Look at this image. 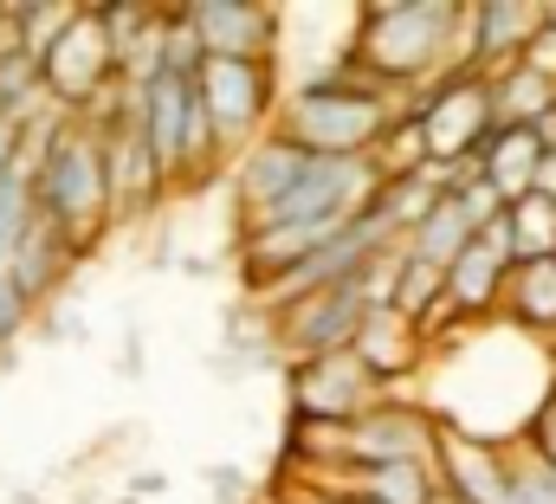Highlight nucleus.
<instances>
[{
	"mask_svg": "<svg viewBox=\"0 0 556 504\" xmlns=\"http://www.w3.org/2000/svg\"><path fill=\"white\" fill-rule=\"evenodd\" d=\"M544 26V0H472L466 7V72L498 78L505 65L525 59L531 33Z\"/></svg>",
	"mask_w": 556,
	"mask_h": 504,
	"instance_id": "9b49d317",
	"label": "nucleus"
},
{
	"mask_svg": "<svg viewBox=\"0 0 556 504\" xmlns=\"http://www.w3.org/2000/svg\"><path fill=\"white\" fill-rule=\"evenodd\" d=\"M304 162H311V155H304L291 136L266 129V136H260V142H253L233 168H227V181H233V207H240V234H247V227H260L278 201L298 188Z\"/></svg>",
	"mask_w": 556,
	"mask_h": 504,
	"instance_id": "f8f14e48",
	"label": "nucleus"
},
{
	"mask_svg": "<svg viewBox=\"0 0 556 504\" xmlns=\"http://www.w3.org/2000/svg\"><path fill=\"white\" fill-rule=\"evenodd\" d=\"M427 356H433V350H427L420 324L395 317V311H369V324H363V337H356V363L382 381L389 394H408V381L427 369Z\"/></svg>",
	"mask_w": 556,
	"mask_h": 504,
	"instance_id": "dca6fc26",
	"label": "nucleus"
},
{
	"mask_svg": "<svg viewBox=\"0 0 556 504\" xmlns=\"http://www.w3.org/2000/svg\"><path fill=\"white\" fill-rule=\"evenodd\" d=\"M26 188L33 214L59 227L78 252H91L117 220H111V175H104V136L85 129L78 117L59 129L39 155H26Z\"/></svg>",
	"mask_w": 556,
	"mask_h": 504,
	"instance_id": "7ed1b4c3",
	"label": "nucleus"
},
{
	"mask_svg": "<svg viewBox=\"0 0 556 504\" xmlns=\"http://www.w3.org/2000/svg\"><path fill=\"white\" fill-rule=\"evenodd\" d=\"M350 52L376 85L415 98L446 72H466V0H363Z\"/></svg>",
	"mask_w": 556,
	"mask_h": 504,
	"instance_id": "f03ea898",
	"label": "nucleus"
},
{
	"mask_svg": "<svg viewBox=\"0 0 556 504\" xmlns=\"http://www.w3.org/2000/svg\"><path fill=\"white\" fill-rule=\"evenodd\" d=\"M78 259H85V252L72 247V240H65L59 227H46V220L33 214L26 240L13 247V259H7V278H13V285L26 291V304L39 311V304H52V298L65 291V278L78 272Z\"/></svg>",
	"mask_w": 556,
	"mask_h": 504,
	"instance_id": "f3484780",
	"label": "nucleus"
},
{
	"mask_svg": "<svg viewBox=\"0 0 556 504\" xmlns=\"http://www.w3.org/2000/svg\"><path fill=\"white\" fill-rule=\"evenodd\" d=\"M104 175H111V220L117 227L155 214V201L175 194V181L162 175V162L149 155V142H142V129L130 117L117 129H104Z\"/></svg>",
	"mask_w": 556,
	"mask_h": 504,
	"instance_id": "4468645a",
	"label": "nucleus"
},
{
	"mask_svg": "<svg viewBox=\"0 0 556 504\" xmlns=\"http://www.w3.org/2000/svg\"><path fill=\"white\" fill-rule=\"evenodd\" d=\"M72 20H78V0H7V46L39 65Z\"/></svg>",
	"mask_w": 556,
	"mask_h": 504,
	"instance_id": "412c9836",
	"label": "nucleus"
},
{
	"mask_svg": "<svg viewBox=\"0 0 556 504\" xmlns=\"http://www.w3.org/2000/svg\"><path fill=\"white\" fill-rule=\"evenodd\" d=\"M518 65H531L538 78H551V85H556V20H551V13H544V26L531 33V46H525V59H518Z\"/></svg>",
	"mask_w": 556,
	"mask_h": 504,
	"instance_id": "c756f323",
	"label": "nucleus"
},
{
	"mask_svg": "<svg viewBox=\"0 0 556 504\" xmlns=\"http://www.w3.org/2000/svg\"><path fill=\"white\" fill-rule=\"evenodd\" d=\"M33 330V304H26V291L7 278V265H0V369H13V343Z\"/></svg>",
	"mask_w": 556,
	"mask_h": 504,
	"instance_id": "cd10ccee",
	"label": "nucleus"
},
{
	"mask_svg": "<svg viewBox=\"0 0 556 504\" xmlns=\"http://www.w3.org/2000/svg\"><path fill=\"white\" fill-rule=\"evenodd\" d=\"M162 72H181V78L201 72V39L188 26V0L181 7H162Z\"/></svg>",
	"mask_w": 556,
	"mask_h": 504,
	"instance_id": "393cba45",
	"label": "nucleus"
},
{
	"mask_svg": "<svg viewBox=\"0 0 556 504\" xmlns=\"http://www.w3.org/2000/svg\"><path fill=\"white\" fill-rule=\"evenodd\" d=\"M20 168H26V142H20V129L0 117V181H7V175H20Z\"/></svg>",
	"mask_w": 556,
	"mask_h": 504,
	"instance_id": "2f4dec72",
	"label": "nucleus"
},
{
	"mask_svg": "<svg viewBox=\"0 0 556 504\" xmlns=\"http://www.w3.org/2000/svg\"><path fill=\"white\" fill-rule=\"evenodd\" d=\"M511 499L518 504H556V466H544L525 440L511 446Z\"/></svg>",
	"mask_w": 556,
	"mask_h": 504,
	"instance_id": "bb28decb",
	"label": "nucleus"
},
{
	"mask_svg": "<svg viewBox=\"0 0 556 504\" xmlns=\"http://www.w3.org/2000/svg\"><path fill=\"white\" fill-rule=\"evenodd\" d=\"M337 499H343V504H369V499H350V492H337Z\"/></svg>",
	"mask_w": 556,
	"mask_h": 504,
	"instance_id": "c9c22d12",
	"label": "nucleus"
},
{
	"mask_svg": "<svg viewBox=\"0 0 556 504\" xmlns=\"http://www.w3.org/2000/svg\"><path fill=\"white\" fill-rule=\"evenodd\" d=\"M440 420L427 414L420 394H382L363 420L343 427V453H337V479L343 486L350 472H376V466H433L440 459Z\"/></svg>",
	"mask_w": 556,
	"mask_h": 504,
	"instance_id": "39448f33",
	"label": "nucleus"
},
{
	"mask_svg": "<svg viewBox=\"0 0 556 504\" xmlns=\"http://www.w3.org/2000/svg\"><path fill=\"white\" fill-rule=\"evenodd\" d=\"M525 446L544 459V466H556V388L544 394V407H538V420H531V433H525Z\"/></svg>",
	"mask_w": 556,
	"mask_h": 504,
	"instance_id": "7c9ffc66",
	"label": "nucleus"
},
{
	"mask_svg": "<svg viewBox=\"0 0 556 504\" xmlns=\"http://www.w3.org/2000/svg\"><path fill=\"white\" fill-rule=\"evenodd\" d=\"M544 142H551V149H556V111H551V124H544Z\"/></svg>",
	"mask_w": 556,
	"mask_h": 504,
	"instance_id": "72a5a7b5",
	"label": "nucleus"
},
{
	"mask_svg": "<svg viewBox=\"0 0 556 504\" xmlns=\"http://www.w3.org/2000/svg\"><path fill=\"white\" fill-rule=\"evenodd\" d=\"M498 324H511V330H525L531 343L556 350V259H544V265H511Z\"/></svg>",
	"mask_w": 556,
	"mask_h": 504,
	"instance_id": "6ab92c4d",
	"label": "nucleus"
},
{
	"mask_svg": "<svg viewBox=\"0 0 556 504\" xmlns=\"http://www.w3.org/2000/svg\"><path fill=\"white\" fill-rule=\"evenodd\" d=\"M39 78H46V91L78 117L85 104H98L111 85H124V65H117V52H111V33H104V20H98V7H78V20L59 33V46L39 59Z\"/></svg>",
	"mask_w": 556,
	"mask_h": 504,
	"instance_id": "1a4fd4ad",
	"label": "nucleus"
},
{
	"mask_svg": "<svg viewBox=\"0 0 556 504\" xmlns=\"http://www.w3.org/2000/svg\"><path fill=\"white\" fill-rule=\"evenodd\" d=\"M188 26L201 39V59H273L285 13L260 0H188Z\"/></svg>",
	"mask_w": 556,
	"mask_h": 504,
	"instance_id": "9d476101",
	"label": "nucleus"
},
{
	"mask_svg": "<svg viewBox=\"0 0 556 504\" xmlns=\"http://www.w3.org/2000/svg\"><path fill=\"white\" fill-rule=\"evenodd\" d=\"M26 227H33V188H26V168H20V175L0 181V265L26 240Z\"/></svg>",
	"mask_w": 556,
	"mask_h": 504,
	"instance_id": "a878e982",
	"label": "nucleus"
},
{
	"mask_svg": "<svg viewBox=\"0 0 556 504\" xmlns=\"http://www.w3.org/2000/svg\"><path fill=\"white\" fill-rule=\"evenodd\" d=\"M330 492H350V499H369V504H433L440 472L433 466H376V472H350Z\"/></svg>",
	"mask_w": 556,
	"mask_h": 504,
	"instance_id": "4be33fe9",
	"label": "nucleus"
},
{
	"mask_svg": "<svg viewBox=\"0 0 556 504\" xmlns=\"http://www.w3.org/2000/svg\"><path fill=\"white\" fill-rule=\"evenodd\" d=\"M188 117H194V78L162 72L149 85H130V124L142 129L149 155L162 162V175H181V142H188Z\"/></svg>",
	"mask_w": 556,
	"mask_h": 504,
	"instance_id": "2eb2a0df",
	"label": "nucleus"
},
{
	"mask_svg": "<svg viewBox=\"0 0 556 504\" xmlns=\"http://www.w3.org/2000/svg\"><path fill=\"white\" fill-rule=\"evenodd\" d=\"M194 98H201V111L214 117V136H220L227 162H240V155L278 124L285 72H278L273 59H201Z\"/></svg>",
	"mask_w": 556,
	"mask_h": 504,
	"instance_id": "20e7f679",
	"label": "nucleus"
},
{
	"mask_svg": "<svg viewBox=\"0 0 556 504\" xmlns=\"http://www.w3.org/2000/svg\"><path fill=\"white\" fill-rule=\"evenodd\" d=\"M453 201H459V214L472 220V234H485V227H498V220H505V194H498L485 175H472V181H466Z\"/></svg>",
	"mask_w": 556,
	"mask_h": 504,
	"instance_id": "c85d7f7f",
	"label": "nucleus"
},
{
	"mask_svg": "<svg viewBox=\"0 0 556 504\" xmlns=\"http://www.w3.org/2000/svg\"><path fill=\"white\" fill-rule=\"evenodd\" d=\"M0 46H7V0H0Z\"/></svg>",
	"mask_w": 556,
	"mask_h": 504,
	"instance_id": "f704fd0d",
	"label": "nucleus"
},
{
	"mask_svg": "<svg viewBox=\"0 0 556 504\" xmlns=\"http://www.w3.org/2000/svg\"><path fill=\"white\" fill-rule=\"evenodd\" d=\"M544 155H551L544 129H492L485 149H479L472 162H479V175H485V181L505 194V207H511V201L538 194V168H544Z\"/></svg>",
	"mask_w": 556,
	"mask_h": 504,
	"instance_id": "a211bd4d",
	"label": "nucleus"
},
{
	"mask_svg": "<svg viewBox=\"0 0 556 504\" xmlns=\"http://www.w3.org/2000/svg\"><path fill=\"white\" fill-rule=\"evenodd\" d=\"M433 472L453 504H518L511 499V446H492L472 433H440Z\"/></svg>",
	"mask_w": 556,
	"mask_h": 504,
	"instance_id": "ddd939ff",
	"label": "nucleus"
},
{
	"mask_svg": "<svg viewBox=\"0 0 556 504\" xmlns=\"http://www.w3.org/2000/svg\"><path fill=\"white\" fill-rule=\"evenodd\" d=\"M408 117L427 136V162H472L492 136V85L479 72H446L440 85H427L408 98Z\"/></svg>",
	"mask_w": 556,
	"mask_h": 504,
	"instance_id": "423d86ee",
	"label": "nucleus"
},
{
	"mask_svg": "<svg viewBox=\"0 0 556 504\" xmlns=\"http://www.w3.org/2000/svg\"><path fill=\"white\" fill-rule=\"evenodd\" d=\"M369 324V298H363V278L356 285H330V291H311L298 304L273 311V337L285 363H317V356H343L356 350Z\"/></svg>",
	"mask_w": 556,
	"mask_h": 504,
	"instance_id": "0eeeda50",
	"label": "nucleus"
},
{
	"mask_svg": "<svg viewBox=\"0 0 556 504\" xmlns=\"http://www.w3.org/2000/svg\"><path fill=\"white\" fill-rule=\"evenodd\" d=\"M408 111L402 91L376 85L356 52L304 72L285 85L278 98V136H291L304 155H337V162H356V155H376V142L395 129V117Z\"/></svg>",
	"mask_w": 556,
	"mask_h": 504,
	"instance_id": "f257e3e1",
	"label": "nucleus"
},
{
	"mask_svg": "<svg viewBox=\"0 0 556 504\" xmlns=\"http://www.w3.org/2000/svg\"><path fill=\"white\" fill-rule=\"evenodd\" d=\"M382 394L389 388L356 363V350L317 356V363H285V401H291V420H304V427H350Z\"/></svg>",
	"mask_w": 556,
	"mask_h": 504,
	"instance_id": "6e6552de",
	"label": "nucleus"
},
{
	"mask_svg": "<svg viewBox=\"0 0 556 504\" xmlns=\"http://www.w3.org/2000/svg\"><path fill=\"white\" fill-rule=\"evenodd\" d=\"M492 85V124L498 129H544L556 111V85L551 78H538L531 65H505L498 78H485Z\"/></svg>",
	"mask_w": 556,
	"mask_h": 504,
	"instance_id": "aec40b11",
	"label": "nucleus"
},
{
	"mask_svg": "<svg viewBox=\"0 0 556 504\" xmlns=\"http://www.w3.org/2000/svg\"><path fill=\"white\" fill-rule=\"evenodd\" d=\"M538 194H544V201H556V149L544 155V168H538Z\"/></svg>",
	"mask_w": 556,
	"mask_h": 504,
	"instance_id": "473e14b6",
	"label": "nucleus"
},
{
	"mask_svg": "<svg viewBox=\"0 0 556 504\" xmlns=\"http://www.w3.org/2000/svg\"><path fill=\"white\" fill-rule=\"evenodd\" d=\"M505 240H511V265H544L556 259V201L525 194L505 207Z\"/></svg>",
	"mask_w": 556,
	"mask_h": 504,
	"instance_id": "b1692460",
	"label": "nucleus"
},
{
	"mask_svg": "<svg viewBox=\"0 0 556 504\" xmlns=\"http://www.w3.org/2000/svg\"><path fill=\"white\" fill-rule=\"evenodd\" d=\"M472 240H479V234H472V220H466V214H459V201L446 194V201L420 220L402 247H408V259H420V265H440V272H446V265L472 247Z\"/></svg>",
	"mask_w": 556,
	"mask_h": 504,
	"instance_id": "5701e85b",
	"label": "nucleus"
},
{
	"mask_svg": "<svg viewBox=\"0 0 556 504\" xmlns=\"http://www.w3.org/2000/svg\"><path fill=\"white\" fill-rule=\"evenodd\" d=\"M544 13H551V20H556V0H544Z\"/></svg>",
	"mask_w": 556,
	"mask_h": 504,
	"instance_id": "e433bc0d",
	"label": "nucleus"
}]
</instances>
